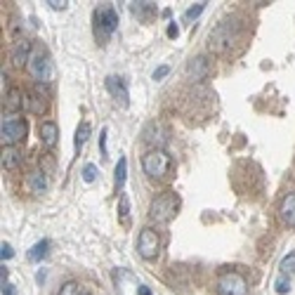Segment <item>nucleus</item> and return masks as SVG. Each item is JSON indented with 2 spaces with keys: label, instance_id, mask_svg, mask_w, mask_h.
<instances>
[{
  "label": "nucleus",
  "instance_id": "nucleus-1",
  "mask_svg": "<svg viewBox=\"0 0 295 295\" xmlns=\"http://www.w3.org/2000/svg\"><path fill=\"white\" fill-rule=\"evenodd\" d=\"M118 28V12L114 5H102L95 10V33L97 41H109L111 33Z\"/></svg>",
  "mask_w": 295,
  "mask_h": 295
},
{
  "label": "nucleus",
  "instance_id": "nucleus-2",
  "mask_svg": "<svg viewBox=\"0 0 295 295\" xmlns=\"http://www.w3.org/2000/svg\"><path fill=\"white\" fill-rule=\"evenodd\" d=\"M177 196L172 192H165L161 194V196H156V199L151 201L149 206V220L154 222H170L172 217H175V213H177Z\"/></svg>",
  "mask_w": 295,
  "mask_h": 295
},
{
  "label": "nucleus",
  "instance_id": "nucleus-3",
  "mask_svg": "<svg viewBox=\"0 0 295 295\" xmlns=\"http://www.w3.org/2000/svg\"><path fill=\"white\" fill-rule=\"evenodd\" d=\"M142 168L149 177L154 179H161L168 175L170 170V156H168V151L163 149H151L144 158H142Z\"/></svg>",
  "mask_w": 295,
  "mask_h": 295
},
{
  "label": "nucleus",
  "instance_id": "nucleus-4",
  "mask_svg": "<svg viewBox=\"0 0 295 295\" xmlns=\"http://www.w3.org/2000/svg\"><path fill=\"white\" fill-rule=\"evenodd\" d=\"M234 41H236V24L234 21H222V24L215 26V31L208 38V48L213 52H225L234 45Z\"/></svg>",
  "mask_w": 295,
  "mask_h": 295
},
{
  "label": "nucleus",
  "instance_id": "nucleus-5",
  "mask_svg": "<svg viewBox=\"0 0 295 295\" xmlns=\"http://www.w3.org/2000/svg\"><path fill=\"white\" fill-rule=\"evenodd\" d=\"M26 123L21 118H14V116H7L3 118V128H0V139H3V146H14L17 142L26 137Z\"/></svg>",
  "mask_w": 295,
  "mask_h": 295
},
{
  "label": "nucleus",
  "instance_id": "nucleus-6",
  "mask_svg": "<svg viewBox=\"0 0 295 295\" xmlns=\"http://www.w3.org/2000/svg\"><path fill=\"white\" fill-rule=\"evenodd\" d=\"M217 293L220 295H246L248 293L246 276L239 274V272H225L217 279Z\"/></svg>",
  "mask_w": 295,
  "mask_h": 295
},
{
  "label": "nucleus",
  "instance_id": "nucleus-7",
  "mask_svg": "<svg viewBox=\"0 0 295 295\" xmlns=\"http://www.w3.org/2000/svg\"><path fill=\"white\" fill-rule=\"evenodd\" d=\"M161 250V236L158 232H154L151 227H144L137 236V253L144 257V260H154Z\"/></svg>",
  "mask_w": 295,
  "mask_h": 295
},
{
  "label": "nucleus",
  "instance_id": "nucleus-8",
  "mask_svg": "<svg viewBox=\"0 0 295 295\" xmlns=\"http://www.w3.org/2000/svg\"><path fill=\"white\" fill-rule=\"evenodd\" d=\"M28 73L33 76L35 81H41V83H45V81H50V76H52V64H50V59H48V55H33L31 57V62H28Z\"/></svg>",
  "mask_w": 295,
  "mask_h": 295
},
{
  "label": "nucleus",
  "instance_id": "nucleus-9",
  "mask_svg": "<svg viewBox=\"0 0 295 295\" xmlns=\"http://www.w3.org/2000/svg\"><path fill=\"white\" fill-rule=\"evenodd\" d=\"M106 90H109L111 97H114L121 106H128V104H130V92H128V85H125L123 78L109 76V78H106Z\"/></svg>",
  "mask_w": 295,
  "mask_h": 295
},
{
  "label": "nucleus",
  "instance_id": "nucleus-10",
  "mask_svg": "<svg viewBox=\"0 0 295 295\" xmlns=\"http://www.w3.org/2000/svg\"><path fill=\"white\" fill-rule=\"evenodd\" d=\"M38 132H41V144L45 149H55L57 142H59V128H57L55 121H43Z\"/></svg>",
  "mask_w": 295,
  "mask_h": 295
},
{
  "label": "nucleus",
  "instance_id": "nucleus-11",
  "mask_svg": "<svg viewBox=\"0 0 295 295\" xmlns=\"http://www.w3.org/2000/svg\"><path fill=\"white\" fill-rule=\"evenodd\" d=\"M208 73H210V64H208L206 57L189 59V64H187V76H189L192 81H203Z\"/></svg>",
  "mask_w": 295,
  "mask_h": 295
},
{
  "label": "nucleus",
  "instance_id": "nucleus-12",
  "mask_svg": "<svg viewBox=\"0 0 295 295\" xmlns=\"http://www.w3.org/2000/svg\"><path fill=\"white\" fill-rule=\"evenodd\" d=\"M279 217H281L283 225L295 227V194H286L279 206Z\"/></svg>",
  "mask_w": 295,
  "mask_h": 295
},
{
  "label": "nucleus",
  "instance_id": "nucleus-13",
  "mask_svg": "<svg viewBox=\"0 0 295 295\" xmlns=\"http://www.w3.org/2000/svg\"><path fill=\"white\" fill-rule=\"evenodd\" d=\"M144 142L151 146H156V149H161V146L165 144V132H163V125L161 123H149L144 128Z\"/></svg>",
  "mask_w": 295,
  "mask_h": 295
},
{
  "label": "nucleus",
  "instance_id": "nucleus-14",
  "mask_svg": "<svg viewBox=\"0 0 295 295\" xmlns=\"http://www.w3.org/2000/svg\"><path fill=\"white\" fill-rule=\"evenodd\" d=\"M5 109L10 111V114H12V111H19V109H26V95H24L19 88H12L7 92Z\"/></svg>",
  "mask_w": 295,
  "mask_h": 295
},
{
  "label": "nucleus",
  "instance_id": "nucleus-15",
  "mask_svg": "<svg viewBox=\"0 0 295 295\" xmlns=\"http://www.w3.org/2000/svg\"><path fill=\"white\" fill-rule=\"evenodd\" d=\"M12 62L17 66H24V64L31 62V43L28 41H19L17 43V48L12 52Z\"/></svg>",
  "mask_w": 295,
  "mask_h": 295
},
{
  "label": "nucleus",
  "instance_id": "nucleus-16",
  "mask_svg": "<svg viewBox=\"0 0 295 295\" xmlns=\"http://www.w3.org/2000/svg\"><path fill=\"white\" fill-rule=\"evenodd\" d=\"M28 189L33 194H45L48 192V177H45V172L41 170H33L31 175H28Z\"/></svg>",
  "mask_w": 295,
  "mask_h": 295
},
{
  "label": "nucleus",
  "instance_id": "nucleus-17",
  "mask_svg": "<svg viewBox=\"0 0 295 295\" xmlns=\"http://www.w3.org/2000/svg\"><path fill=\"white\" fill-rule=\"evenodd\" d=\"M21 161V154L14 146H3V168L5 170H14Z\"/></svg>",
  "mask_w": 295,
  "mask_h": 295
},
{
  "label": "nucleus",
  "instance_id": "nucleus-18",
  "mask_svg": "<svg viewBox=\"0 0 295 295\" xmlns=\"http://www.w3.org/2000/svg\"><path fill=\"white\" fill-rule=\"evenodd\" d=\"M88 137H90V123H85V121H83V123L76 128V137H73V149H76V154H81V149L85 146Z\"/></svg>",
  "mask_w": 295,
  "mask_h": 295
},
{
  "label": "nucleus",
  "instance_id": "nucleus-19",
  "mask_svg": "<svg viewBox=\"0 0 295 295\" xmlns=\"http://www.w3.org/2000/svg\"><path fill=\"white\" fill-rule=\"evenodd\" d=\"M48 253H50V241L43 239V241H38L31 250H28V260H31V262H41Z\"/></svg>",
  "mask_w": 295,
  "mask_h": 295
},
{
  "label": "nucleus",
  "instance_id": "nucleus-20",
  "mask_svg": "<svg viewBox=\"0 0 295 295\" xmlns=\"http://www.w3.org/2000/svg\"><path fill=\"white\" fill-rule=\"evenodd\" d=\"M125 177H128V161L125 158H118V165H116V194L123 192V185H125Z\"/></svg>",
  "mask_w": 295,
  "mask_h": 295
},
{
  "label": "nucleus",
  "instance_id": "nucleus-21",
  "mask_svg": "<svg viewBox=\"0 0 295 295\" xmlns=\"http://www.w3.org/2000/svg\"><path fill=\"white\" fill-rule=\"evenodd\" d=\"M26 109L31 111V114H43V111L48 109V102L41 97V92H33L31 99H26Z\"/></svg>",
  "mask_w": 295,
  "mask_h": 295
},
{
  "label": "nucleus",
  "instance_id": "nucleus-22",
  "mask_svg": "<svg viewBox=\"0 0 295 295\" xmlns=\"http://www.w3.org/2000/svg\"><path fill=\"white\" fill-rule=\"evenodd\" d=\"M132 14H137L139 19H146L154 10H156V3H130Z\"/></svg>",
  "mask_w": 295,
  "mask_h": 295
},
{
  "label": "nucleus",
  "instance_id": "nucleus-23",
  "mask_svg": "<svg viewBox=\"0 0 295 295\" xmlns=\"http://www.w3.org/2000/svg\"><path fill=\"white\" fill-rule=\"evenodd\" d=\"M279 269H281V274H286V276L295 274V250H290V253L283 257L281 265H279Z\"/></svg>",
  "mask_w": 295,
  "mask_h": 295
},
{
  "label": "nucleus",
  "instance_id": "nucleus-24",
  "mask_svg": "<svg viewBox=\"0 0 295 295\" xmlns=\"http://www.w3.org/2000/svg\"><path fill=\"white\" fill-rule=\"evenodd\" d=\"M274 288H276V293L279 295H286L290 290V281H288V276L286 274H279V279H276V283H274Z\"/></svg>",
  "mask_w": 295,
  "mask_h": 295
},
{
  "label": "nucleus",
  "instance_id": "nucleus-25",
  "mask_svg": "<svg viewBox=\"0 0 295 295\" xmlns=\"http://www.w3.org/2000/svg\"><path fill=\"white\" fill-rule=\"evenodd\" d=\"M206 5H208V3H196V5H192V7H189V10L185 12V19H187V21L196 19V17H199V14L203 12V10H206Z\"/></svg>",
  "mask_w": 295,
  "mask_h": 295
},
{
  "label": "nucleus",
  "instance_id": "nucleus-26",
  "mask_svg": "<svg viewBox=\"0 0 295 295\" xmlns=\"http://www.w3.org/2000/svg\"><path fill=\"white\" fill-rule=\"evenodd\" d=\"M57 295H81V286H78L76 281H66L62 288H59Z\"/></svg>",
  "mask_w": 295,
  "mask_h": 295
},
{
  "label": "nucleus",
  "instance_id": "nucleus-27",
  "mask_svg": "<svg viewBox=\"0 0 295 295\" xmlns=\"http://www.w3.org/2000/svg\"><path fill=\"white\" fill-rule=\"evenodd\" d=\"M118 215H121L123 225H128V215H130V208H128V196H125V194H121V208H118Z\"/></svg>",
  "mask_w": 295,
  "mask_h": 295
},
{
  "label": "nucleus",
  "instance_id": "nucleus-28",
  "mask_svg": "<svg viewBox=\"0 0 295 295\" xmlns=\"http://www.w3.org/2000/svg\"><path fill=\"white\" fill-rule=\"evenodd\" d=\"M83 179H85V182H95L97 179V165H92V163L85 165V168H83Z\"/></svg>",
  "mask_w": 295,
  "mask_h": 295
},
{
  "label": "nucleus",
  "instance_id": "nucleus-29",
  "mask_svg": "<svg viewBox=\"0 0 295 295\" xmlns=\"http://www.w3.org/2000/svg\"><path fill=\"white\" fill-rule=\"evenodd\" d=\"M106 135H109V130H106V128H102V135H99V149H102V156L104 158L109 156V151H106Z\"/></svg>",
  "mask_w": 295,
  "mask_h": 295
},
{
  "label": "nucleus",
  "instance_id": "nucleus-30",
  "mask_svg": "<svg viewBox=\"0 0 295 295\" xmlns=\"http://www.w3.org/2000/svg\"><path fill=\"white\" fill-rule=\"evenodd\" d=\"M48 5L59 12V10H66V7H69V0H62V3H59V0H48Z\"/></svg>",
  "mask_w": 295,
  "mask_h": 295
},
{
  "label": "nucleus",
  "instance_id": "nucleus-31",
  "mask_svg": "<svg viewBox=\"0 0 295 295\" xmlns=\"http://www.w3.org/2000/svg\"><path fill=\"white\" fill-rule=\"evenodd\" d=\"M12 255H14L12 246H10V243H3V248H0V257H3V260H10Z\"/></svg>",
  "mask_w": 295,
  "mask_h": 295
},
{
  "label": "nucleus",
  "instance_id": "nucleus-32",
  "mask_svg": "<svg viewBox=\"0 0 295 295\" xmlns=\"http://www.w3.org/2000/svg\"><path fill=\"white\" fill-rule=\"evenodd\" d=\"M168 66H158L156 71H154V81H161V78H165V76H168Z\"/></svg>",
  "mask_w": 295,
  "mask_h": 295
},
{
  "label": "nucleus",
  "instance_id": "nucleus-33",
  "mask_svg": "<svg viewBox=\"0 0 295 295\" xmlns=\"http://www.w3.org/2000/svg\"><path fill=\"white\" fill-rule=\"evenodd\" d=\"M177 35H179V26H177V24H175V21H172L170 26H168V38H172V41H175Z\"/></svg>",
  "mask_w": 295,
  "mask_h": 295
},
{
  "label": "nucleus",
  "instance_id": "nucleus-34",
  "mask_svg": "<svg viewBox=\"0 0 295 295\" xmlns=\"http://www.w3.org/2000/svg\"><path fill=\"white\" fill-rule=\"evenodd\" d=\"M3 295H14V286H12V283H3Z\"/></svg>",
  "mask_w": 295,
  "mask_h": 295
},
{
  "label": "nucleus",
  "instance_id": "nucleus-35",
  "mask_svg": "<svg viewBox=\"0 0 295 295\" xmlns=\"http://www.w3.org/2000/svg\"><path fill=\"white\" fill-rule=\"evenodd\" d=\"M137 295H154V293H151V288H146V286H139Z\"/></svg>",
  "mask_w": 295,
  "mask_h": 295
},
{
  "label": "nucleus",
  "instance_id": "nucleus-36",
  "mask_svg": "<svg viewBox=\"0 0 295 295\" xmlns=\"http://www.w3.org/2000/svg\"><path fill=\"white\" fill-rule=\"evenodd\" d=\"M81 295H90V293H81Z\"/></svg>",
  "mask_w": 295,
  "mask_h": 295
}]
</instances>
